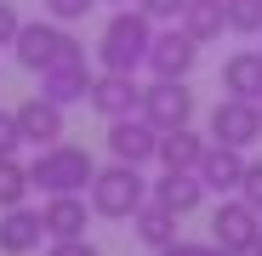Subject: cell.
Instances as JSON below:
<instances>
[{
  "mask_svg": "<svg viewBox=\"0 0 262 256\" xmlns=\"http://www.w3.org/2000/svg\"><path fill=\"white\" fill-rule=\"evenodd\" d=\"M85 199H92V217L131 222V217L148 205V177H143V165H120V159H114V165H97Z\"/></svg>",
  "mask_w": 262,
  "mask_h": 256,
  "instance_id": "2",
  "label": "cell"
},
{
  "mask_svg": "<svg viewBox=\"0 0 262 256\" xmlns=\"http://www.w3.org/2000/svg\"><path fill=\"white\" fill-rule=\"evenodd\" d=\"M29 165L12 154V159H0V211H12V205H29Z\"/></svg>",
  "mask_w": 262,
  "mask_h": 256,
  "instance_id": "21",
  "label": "cell"
},
{
  "mask_svg": "<svg viewBox=\"0 0 262 256\" xmlns=\"http://www.w3.org/2000/svg\"><path fill=\"white\" fill-rule=\"evenodd\" d=\"M216 256H239V250H216Z\"/></svg>",
  "mask_w": 262,
  "mask_h": 256,
  "instance_id": "31",
  "label": "cell"
},
{
  "mask_svg": "<svg viewBox=\"0 0 262 256\" xmlns=\"http://www.w3.org/2000/svg\"><path fill=\"white\" fill-rule=\"evenodd\" d=\"M148 46H154V23L137 6H120L97 34V68L103 74H137L148 63Z\"/></svg>",
  "mask_w": 262,
  "mask_h": 256,
  "instance_id": "1",
  "label": "cell"
},
{
  "mask_svg": "<svg viewBox=\"0 0 262 256\" xmlns=\"http://www.w3.org/2000/svg\"><path fill=\"white\" fill-rule=\"evenodd\" d=\"M239 199L262 217V159H245V177H239Z\"/></svg>",
  "mask_w": 262,
  "mask_h": 256,
  "instance_id": "24",
  "label": "cell"
},
{
  "mask_svg": "<svg viewBox=\"0 0 262 256\" xmlns=\"http://www.w3.org/2000/svg\"><path fill=\"white\" fill-rule=\"evenodd\" d=\"M23 148V137H17V120H12V108H0V159H12Z\"/></svg>",
  "mask_w": 262,
  "mask_h": 256,
  "instance_id": "26",
  "label": "cell"
},
{
  "mask_svg": "<svg viewBox=\"0 0 262 256\" xmlns=\"http://www.w3.org/2000/svg\"><path fill=\"white\" fill-rule=\"evenodd\" d=\"M160 256H216V245H188V239H177V245H165Z\"/></svg>",
  "mask_w": 262,
  "mask_h": 256,
  "instance_id": "29",
  "label": "cell"
},
{
  "mask_svg": "<svg viewBox=\"0 0 262 256\" xmlns=\"http://www.w3.org/2000/svg\"><path fill=\"white\" fill-rule=\"evenodd\" d=\"M148 199L165 205L171 217H188V211H200V199H205V182L194 177V171H160V182H148Z\"/></svg>",
  "mask_w": 262,
  "mask_h": 256,
  "instance_id": "14",
  "label": "cell"
},
{
  "mask_svg": "<svg viewBox=\"0 0 262 256\" xmlns=\"http://www.w3.org/2000/svg\"><path fill=\"white\" fill-rule=\"evenodd\" d=\"M46 256H103L92 239H52V250Z\"/></svg>",
  "mask_w": 262,
  "mask_h": 256,
  "instance_id": "27",
  "label": "cell"
},
{
  "mask_svg": "<svg viewBox=\"0 0 262 256\" xmlns=\"http://www.w3.org/2000/svg\"><path fill=\"white\" fill-rule=\"evenodd\" d=\"M92 177H97V159L85 154V148H74V143L40 148V154L29 159V182L46 194V199H52V194H85Z\"/></svg>",
  "mask_w": 262,
  "mask_h": 256,
  "instance_id": "4",
  "label": "cell"
},
{
  "mask_svg": "<svg viewBox=\"0 0 262 256\" xmlns=\"http://www.w3.org/2000/svg\"><path fill=\"white\" fill-rule=\"evenodd\" d=\"M12 120H17V137H23L34 154H40V148H57V143H63V125H69V120H63V108H57V103H46L40 91H34L29 103H17V108H12Z\"/></svg>",
  "mask_w": 262,
  "mask_h": 256,
  "instance_id": "9",
  "label": "cell"
},
{
  "mask_svg": "<svg viewBox=\"0 0 262 256\" xmlns=\"http://www.w3.org/2000/svg\"><path fill=\"white\" fill-rule=\"evenodd\" d=\"M256 108H262V97H256Z\"/></svg>",
  "mask_w": 262,
  "mask_h": 256,
  "instance_id": "32",
  "label": "cell"
},
{
  "mask_svg": "<svg viewBox=\"0 0 262 256\" xmlns=\"http://www.w3.org/2000/svg\"><path fill=\"white\" fill-rule=\"evenodd\" d=\"M160 148V131L143 120V114H125V120H108V154L120 165H148Z\"/></svg>",
  "mask_w": 262,
  "mask_h": 256,
  "instance_id": "10",
  "label": "cell"
},
{
  "mask_svg": "<svg viewBox=\"0 0 262 256\" xmlns=\"http://www.w3.org/2000/svg\"><path fill=\"white\" fill-rule=\"evenodd\" d=\"M17 29H23L17 6H12V0H0V46H12V40H17Z\"/></svg>",
  "mask_w": 262,
  "mask_h": 256,
  "instance_id": "28",
  "label": "cell"
},
{
  "mask_svg": "<svg viewBox=\"0 0 262 256\" xmlns=\"http://www.w3.org/2000/svg\"><path fill=\"white\" fill-rule=\"evenodd\" d=\"M205 131H211V143H223V148H256V137H262V108L256 103H245V97H223L211 108V120H205Z\"/></svg>",
  "mask_w": 262,
  "mask_h": 256,
  "instance_id": "6",
  "label": "cell"
},
{
  "mask_svg": "<svg viewBox=\"0 0 262 256\" xmlns=\"http://www.w3.org/2000/svg\"><path fill=\"white\" fill-rule=\"evenodd\" d=\"M177 222H183V217H171L165 205H154V199H148L137 217H131V234H137L148 250H165V245H177Z\"/></svg>",
  "mask_w": 262,
  "mask_h": 256,
  "instance_id": "20",
  "label": "cell"
},
{
  "mask_svg": "<svg viewBox=\"0 0 262 256\" xmlns=\"http://www.w3.org/2000/svg\"><path fill=\"white\" fill-rule=\"evenodd\" d=\"M256 234H262V217H256L245 199H223V205L211 211V245H216V250H239V256H251Z\"/></svg>",
  "mask_w": 262,
  "mask_h": 256,
  "instance_id": "8",
  "label": "cell"
},
{
  "mask_svg": "<svg viewBox=\"0 0 262 256\" xmlns=\"http://www.w3.org/2000/svg\"><path fill=\"white\" fill-rule=\"evenodd\" d=\"M223 17H228L234 34L256 40V34H262V0H223Z\"/></svg>",
  "mask_w": 262,
  "mask_h": 256,
  "instance_id": "22",
  "label": "cell"
},
{
  "mask_svg": "<svg viewBox=\"0 0 262 256\" xmlns=\"http://www.w3.org/2000/svg\"><path fill=\"white\" fill-rule=\"evenodd\" d=\"M177 29H183L188 40H200V46H211V40L228 29L223 0H188V6H183V17H177Z\"/></svg>",
  "mask_w": 262,
  "mask_h": 256,
  "instance_id": "19",
  "label": "cell"
},
{
  "mask_svg": "<svg viewBox=\"0 0 262 256\" xmlns=\"http://www.w3.org/2000/svg\"><path fill=\"white\" fill-rule=\"evenodd\" d=\"M12 57L29 68V74H52V68H69V63H85V46L52 17L40 23H23L17 40H12Z\"/></svg>",
  "mask_w": 262,
  "mask_h": 256,
  "instance_id": "3",
  "label": "cell"
},
{
  "mask_svg": "<svg viewBox=\"0 0 262 256\" xmlns=\"http://www.w3.org/2000/svg\"><path fill=\"white\" fill-rule=\"evenodd\" d=\"M92 80H97V68H92V63L52 68V74H40V97H46V103H57V108H74V103H85V97H92Z\"/></svg>",
  "mask_w": 262,
  "mask_h": 256,
  "instance_id": "16",
  "label": "cell"
},
{
  "mask_svg": "<svg viewBox=\"0 0 262 256\" xmlns=\"http://www.w3.org/2000/svg\"><path fill=\"white\" fill-rule=\"evenodd\" d=\"M251 256H262V234H256V245H251Z\"/></svg>",
  "mask_w": 262,
  "mask_h": 256,
  "instance_id": "30",
  "label": "cell"
},
{
  "mask_svg": "<svg viewBox=\"0 0 262 256\" xmlns=\"http://www.w3.org/2000/svg\"><path fill=\"white\" fill-rule=\"evenodd\" d=\"M183 6H188V0H137V12H143L148 23H177Z\"/></svg>",
  "mask_w": 262,
  "mask_h": 256,
  "instance_id": "25",
  "label": "cell"
},
{
  "mask_svg": "<svg viewBox=\"0 0 262 256\" xmlns=\"http://www.w3.org/2000/svg\"><path fill=\"white\" fill-rule=\"evenodd\" d=\"M200 63V40H188L183 29H154V46H148V74L154 80H188Z\"/></svg>",
  "mask_w": 262,
  "mask_h": 256,
  "instance_id": "7",
  "label": "cell"
},
{
  "mask_svg": "<svg viewBox=\"0 0 262 256\" xmlns=\"http://www.w3.org/2000/svg\"><path fill=\"white\" fill-rule=\"evenodd\" d=\"M137 114L154 125V131H177V125H194L200 103L188 91V80H154V85H143V108Z\"/></svg>",
  "mask_w": 262,
  "mask_h": 256,
  "instance_id": "5",
  "label": "cell"
},
{
  "mask_svg": "<svg viewBox=\"0 0 262 256\" xmlns=\"http://www.w3.org/2000/svg\"><path fill=\"white\" fill-rule=\"evenodd\" d=\"M194 177L205 182V194H239L245 154H239V148H223V143H211V148H205V159L194 165Z\"/></svg>",
  "mask_w": 262,
  "mask_h": 256,
  "instance_id": "13",
  "label": "cell"
},
{
  "mask_svg": "<svg viewBox=\"0 0 262 256\" xmlns=\"http://www.w3.org/2000/svg\"><path fill=\"white\" fill-rule=\"evenodd\" d=\"M92 103L103 120H125V114H137L143 108V85H137V74H103L97 68V80H92Z\"/></svg>",
  "mask_w": 262,
  "mask_h": 256,
  "instance_id": "11",
  "label": "cell"
},
{
  "mask_svg": "<svg viewBox=\"0 0 262 256\" xmlns=\"http://www.w3.org/2000/svg\"><path fill=\"white\" fill-rule=\"evenodd\" d=\"M205 137L194 131V125H177V131H160V148H154V159L165 165V171H194L200 159H205Z\"/></svg>",
  "mask_w": 262,
  "mask_h": 256,
  "instance_id": "17",
  "label": "cell"
},
{
  "mask_svg": "<svg viewBox=\"0 0 262 256\" xmlns=\"http://www.w3.org/2000/svg\"><path fill=\"white\" fill-rule=\"evenodd\" d=\"M40 222H46V239H85V228H92V199L85 194H52L40 205Z\"/></svg>",
  "mask_w": 262,
  "mask_h": 256,
  "instance_id": "12",
  "label": "cell"
},
{
  "mask_svg": "<svg viewBox=\"0 0 262 256\" xmlns=\"http://www.w3.org/2000/svg\"><path fill=\"white\" fill-rule=\"evenodd\" d=\"M40 6H46V17H52V23H63V29H69V23H80L85 12H92L97 0H40Z\"/></svg>",
  "mask_w": 262,
  "mask_h": 256,
  "instance_id": "23",
  "label": "cell"
},
{
  "mask_svg": "<svg viewBox=\"0 0 262 256\" xmlns=\"http://www.w3.org/2000/svg\"><path fill=\"white\" fill-rule=\"evenodd\" d=\"M40 239H46V222H40L34 205L0 211V250L6 256H29V250H40Z\"/></svg>",
  "mask_w": 262,
  "mask_h": 256,
  "instance_id": "15",
  "label": "cell"
},
{
  "mask_svg": "<svg viewBox=\"0 0 262 256\" xmlns=\"http://www.w3.org/2000/svg\"><path fill=\"white\" fill-rule=\"evenodd\" d=\"M223 91L228 97H245V103L262 97V52H234L223 63Z\"/></svg>",
  "mask_w": 262,
  "mask_h": 256,
  "instance_id": "18",
  "label": "cell"
}]
</instances>
